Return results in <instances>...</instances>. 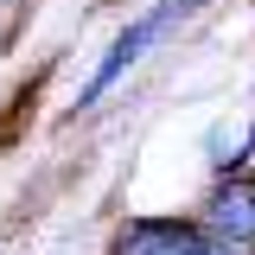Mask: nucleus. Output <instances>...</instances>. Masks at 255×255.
Instances as JSON below:
<instances>
[{
    "label": "nucleus",
    "mask_w": 255,
    "mask_h": 255,
    "mask_svg": "<svg viewBox=\"0 0 255 255\" xmlns=\"http://www.w3.org/2000/svg\"><path fill=\"white\" fill-rule=\"evenodd\" d=\"M115 255H236L230 243H217L198 223H172V217H140L122 230Z\"/></svg>",
    "instance_id": "nucleus-2"
},
{
    "label": "nucleus",
    "mask_w": 255,
    "mask_h": 255,
    "mask_svg": "<svg viewBox=\"0 0 255 255\" xmlns=\"http://www.w3.org/2000/svg\"><path fill=\"white\" fill-rule=\"evenodd\" d=\"M191 6H204V0H159V6H147V13L134 19V26H122V32H115V45L102 51V64H96V77L83 83V96H77V102H83V109H90V102H102V96H109V90L128 77V64L140 58L153 38H166V32H172V26L191 13Z\"/></svg>",
    "instance_id": "nucleus-1"
},
{
    "label": "nucleus",
    "mask_w": 255,
    "mask_h": 255,
    "mask_svg": "<svg viewBox=\"0 0 255 255\" xmlns=\"http://www.w3.org/2000/svg\"><path fill=\"white\" fill-rule=\"evenodd\" d=\"M204 230H211L217 243H230V249L255 243V185H243V179H223V185L204 198Z\"/></svg>",
    "instance_id": "nucleus-3"
}]
</instances>
